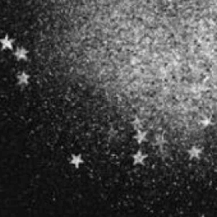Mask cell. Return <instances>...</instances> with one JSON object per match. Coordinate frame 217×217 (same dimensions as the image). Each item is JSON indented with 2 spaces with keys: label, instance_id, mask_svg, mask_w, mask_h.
Here are the masks:
<instances>
[{
  "label": "cell",
  "instance_id": "obj_1",
  "mask_svg": "<svg viewBox=\"0 0 217 217\" xmlns=\"http://www.w3.org/2000/svg\"><path fill=\"white\" fill-rule=\"evenodd\" d=\"M15 55H17L18 57H23V59H24V57H26V55H27V51L24 50V49L19 47V49H17V51H15Z\"/></svg>",
  "mask_w": 217,
  "mask_h": 217
},
{
  "label": "cell",
  "instance_id": "obj_2",
  "mask_svg": "<svg viewBox=\"0 0 217 217\" xmlns=\"http://www.w3.org/2000/svg\"><path fill=\"white\" fill-rule=\"evenodd\" d=\"M1 45L3 46H8V47H12V41H10L8 37H4L1 40Z\"/></svg>",
  "mask_w": 217,
  "mask_h": 217
}]
</instances>
